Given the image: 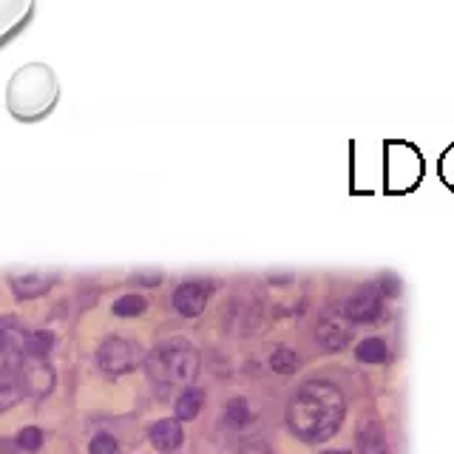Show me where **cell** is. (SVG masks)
I'll return each mask as SVG.
<instances>
[{"instance_id": "obj_1", "label": "cell", "mask_w": 454, "mask_h": 454, "mask_svg": "<svg viewBox=\"0 0 454 454\" xmlns=\"http://www.w3.org/2000/svg\"><path fill=\"white\" fill-rule=\"evenodd\" d=\"M344 395L330 380H307L301 389L295 392L293 403L287 409V426L295 437L307 440V443H324L330 440L340 420H344Z\"/></svg>"}, {"instance_id": "obj_9", "label": "cell", "mask_w": 454, "mask_h": 454, "mask_svg": "<svg viewBox=\"0 0 454 454\" xmlns=\"http://www.w3.org/2000/svg\"><path fill=\"white\" fill-rule=\"evenodd\" d=\"M182 423L179 420H160L151 426V443L160 451H174L182 446Z\"/></svg>"}, {"instance_id": "obj_18", "label": "cell", "mask_w": 454, "mask_h": 454, "mask_svg": "<svg viewBox=\"0 0 454 454\" xmlns=\"http://www.w3.org/2000/svg\"><path fill=\"white\" fill-rule=\"evenodd\" d=\"M18 446L26 451H37L43 446V432L37 429V426H26V429L18 434Z\"/></svg>"}, {"instance_id": "obj_14", "label": "cell", "mask_w": 454, "mask_h": 454, "mask_svg": "<svg viewBox=\"0 0 454 454\" xmlns=\"http://www.w3.org/2000/svg\"><path fill=\"white\" fill-rule=\"evenodd\" d=\"M358 449H361V454H383L387 443H383V432L378 423L364 426V432L358 437Z\"/></svg>"}, {"instance_id": "obj_21", "label": "cell", "mask_w": 454, "mask_h": 454, "mask_svg": "<svg viewBox=\"0 0 454 454\" xmlns=\"http://www.w3.org/2000/svg\"><path fill=\"white\" fill-rule=\"evenodd\" d=\"M324 454H347V451H324Z\"/></svg>"}, {"instance_id": "obj_2", "label": "cell", "mask_w": 454, "mask_h": 454, "mask_svg": "<svg viewBox=\"0 0 454 454\" xmlns=\"http://www.w3.org/2000/svg\"><path fill=\"white\" fill-rule=\"evenodd\" d=\"M145 372L156 387H162V389L191 387L193 378L199 375V352L182 338L165 340L162 347H156L148 355Z\"/></svg>"}, {"instance_id": "obj_6", "label": "cell", "mask_w": 454, "mask_h": 454, "mask_svg": "<svg viewBox=\"0 0 454 454\" xmlns=\"http://www.w3.org/2000/svg\"><path fill=\"white\" fill-rule=\"evenodd\" d=\"M318 340L324 349H344L352 338V321L347 318V312L340 316V312H324L321 321H318V330H316Z\"/></svg>"}, {"instance_id": "obj_3", "label": "cell", "mask_w": 454, "mask_h": 454, "mask_svg": "<svg viewBox=\"0 0 454 454\" xmlns=\"http://www.w3.org/2000/svg\"><path fill=\"white\" fill-rule=\"evenodd\" d=\"M142 361V349L128 338H106L97 349V364L108 375H125Z\"/></svg>"}, {"instance_id": "obj_10", "label": "cell", "mask_w": 454, "mask_h": 454, "mask_svg": "<svg viewBox=\"0 0 454 454\" xmlns=\"http://www.w3.org/2000/svg\"><path fill=\"white\" fill-rule=\"evenodd\" d=\"M49 287H51V278L40 273H26V276L12 278V290L18 293V298H37Z\"/></svg>"}, {"instance_id": "obj_19", "label": "cell", "mask_w": 454, "mask_h": 454, "mask_svg": "<svg viewBox=\"0 0 454 454\" xmlns=\"http://www.w3.org/2000/svg\"><path fill=\"white\" fill-rule=\"evenodd\" d=\"M250 418V409H247V401H241V397H236V401L227 403V420H231L233 426H241L247 423Z\"/></svg>"}, {"instance_id": "obj_16", "label": "cell", "mask_w": 454, "mask_h": 454, "mask_svg": "<svg viewBox=\"0 0 454 454\" xmlns=\"http://www.w3.org/2000/svg\"><path fill=\"white\" fill-rule=\"evenodd\" d=\"M270 366H273V372H278V375H293L298 369V355L287 347H281L270 355Z\"/></svg>"}, {"instance_id": "obj_17", "label": "cell", "mask_w": 454, "mask_h": 454, "mask_svg": "<svg viewBox=\"0 0 454 454\" xmlns=\"http://www.w3.org/2000/svg\"><path fill=\"white\" fill-rule=\"evenodd\" d=\"M139 312H145V298L142 295H122L114 301V316L120 318H134Z\"/></svg>"}, {"instance_id": "obj_4", "label": "cell", "mask_w": 454, "mask_h": 454, "mask_svg": "<svg viewBox=\"0 0 454 454\" xmlns=\"http://www.w3.org/2000/svg\"><path fill=\"white\" fill-rule=\"evenodd\" d=\"M26 338L28 335H23V330L12 318H0V375L20 372Z\"/></svg>"}, {"instance_id": "obj_5", "label": "cell", "mask_w": 454, "mask_h": 454, "mask_svg": "<svg viewBox=\"0 0 454 454\" xmlns=\"http://www.w3.org/2000/svg\"><path fill=\"white\" fill-rule=\"evenodd\" d=\"M344 312H347V318L352 324L380 321V316H383V293H380L378 284H364V287L347 301Z\"/></svg>"}, {"instance_id": "obj_11", "label": "cell", "mask_w": 454, "mask_h": 454, "mask_svg": "<svg viewBox=\"0 0 454 454\" xmlns=\"http://www.w3.org/2000/svg\"><path fill=\"white\" fill-rule=\"evenodd\" d=\"M205 406V392L188 387L179 397H176V420H193Z\"/></svg>"}, {"instance_id": "obj_15", "label": "cell", "mask_w": 454, "mask_h": 454, "mask_svg": "<svg viewBox=\"0 0 454 454\" xmlns=\"http://www.w3.org/2000/svg\"><path fill=\"white\" fill-rule=\"evenodd\" d=\"M51 347H54V335L46 333V330L32 333V335L26 338V352L32 355V358H37V361L46 358V355L51 352Z\"/></svg>"}, {"instance_id": "obj_8", "label": "cell", "mask_w": 454, "mask_h": 454, "mask_svg": "<svg viewBox=\"0 0 454 454\" xmlns=\"http://www.w3.org/2000/svg\"><path fill=\"white\" fill-rule=\"evenodd\" d=\"M20 380H23V387L26 392H32L37 397L43 395H49L51 387H54V369L49 364H43V361H28L20 366Z\"/></svg>"}, {"instance_id": "obj_12", "label": "cell", "mask_w": 454, "mask_h": 454, "mask_svg": "<svg viewBox=\"0 0 454 454\" xmlns=\"http://www.w3.org/2000/svg\"><path fill=\"white\" fill-rule=\"evenodd\" d=\"M23 395H26V387H23L20 375H14V372L0 375V411H6L14 403H20Z\"/></svg>"}, {"instance_id": "obj_20", "label": "cell", "mask_w": 454, "mask_h": 454, "mask_svg": "<svg viewBox=\"0 0 454 454\" xmlns=\"http://www.w3.org/2000/svg\"><path fill=\"white\" fill-rule=\"evenodd\" d=\"M89 451L91 454H120V446H117V440H114L111 434H97L91 440Z\"/></svg>"}, {"instance_id": "obj_13", "label": "cell", "mask_w": 454, "mask_h": 454, "mask_svg": "<svg viewBox=\"0 0 454 454\" xmlns=\"http://www.w3.org/2000/svg\"><path fill=\"white\" fill-rule=\"evenodd\" d=\"M355 355H358L361 364H383L387 361V340L383 338H364L358 347H355Z\"/></svg>"}, {"instance_id": "obj_7", "label": "cell", "mask_w": 454, "mask_h": 454, "mask_svg": "<svg viewBox=\"0 0 454 454\" xmlns=\"http://www.w3.org/2000/svg\"><path fill=\"white\" fill-rule=\"evenodd\" d=\"M205 304H207V287H205V284L184 281L174 290V307H176V312H182L184 318L202 316Z\"/></svg>"}]
</instances>
